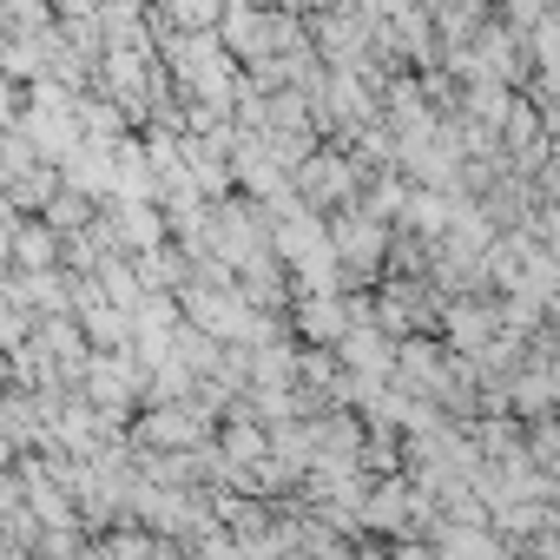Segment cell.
I'll return each mask as SVG.
<instances>
[{
    "mask_svg": "<svg viewBox=\"0 0 560 560\" xmlns=\"http://www.w3.org/2000/svg\"><path fill=\"white\" fill-rule=\"evenodd\" d=\"M376 244H383V237H376V224H370V218H343V224H337L343 270H357V277H363V270H370V257H376Z\"/></svg>",
    "mask_w": 560,
    "mask_h": 560,
    "instance_id": "6da1fadb",
    "label": "cell"
}]
</instances>
